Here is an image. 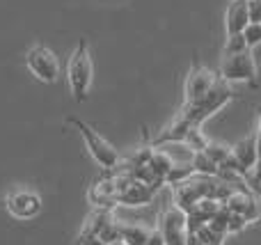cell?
<instances>
[{
    "instance_id": "6da1fadb",
    "label": "cell",
    "mask_w": 261,
    "mask_h": 245,
    "mask_svg": "<svg viewBox=\"0 0 261 245\" xmlns=\"http://www.w3.org/2000/svg\"><path fill=\"white\" fill-rule=\"evenodd\" d=\"M92 78H94V64L90 58V46L85 39H78L76 48H73L71 58H69V67H67V80H69V90H71L76 103H83L90 92Z\"/></svg>"
},
{
    "instance_id": "7a4b0ae2",
    "label": "cell",
    "mask_w": 261,
    "mask_h": 245,
    "mask_svg": "<svg viewBox=\"0 0 261 245\" xmlns=\"http://www.w3.org/2000/svg\"><path fill=\"white\" fill-rule=\"evenodd\" d=\"M234 99V92H231V85H227V83L218 80V85L213 87L211 92H208L206 96H202L199 101H195V103H184V108H181V117L186 119L188 124H193V126L202 128V124L206 122V119H211L213 115L218 113V110H222L229 101Z\"/></svg>"
},
{
    "instance_id": "3957f363",
    "label": "cell",
    "mask_w": 261,
    "mask_h": 245,
    "mask_svg": "<svg viewBox=\"0 0 261 245\" xmlns=\"http://www.w3.org/2000/svg\"><path fill=\"white\" fill-rule=\"evenodd\" d=\"M69 124H73V126L81 131L83 140H85L87 151H90V156L94 158V163L99 165L103 172H110V170L119 168L122 158H119L117 149H115V147L110 145V142L106 140L103 135H99V133H96L94 128L90 126V124H85L83 119H78V117H69Z\"/></svg>"
},
{
    "instance_id": "277c9868",
    "label": "cell",
    "mask_w": 261,
    "mask_h": 245,
    "mask_svg": "<svg viewBox=\"0 0 261 245\" xmlns=\"http://www.w3.org/2000/svg\"><path fill=\"white\" fill-rule=\"evenodd\" d=\"M218 78L227 85H259V69L257 62H254L252 53L245 50V53L239 55H222L220 62V71H218Z\"/></svg>"
},
{
    "instance_id": "5b68a950",
    "label": "cell",
    "mask_w": 261,
    "mask_h": 245,
    "mask_svg": "<svg viewBox=\"0 0 261 245\" xmlns=\"http://www.w3.org/2000/svg\"><path fill=\"white\" fill-rule=\"evenodd\" d=\"M25 64L28 69L32 71V76L41 83H48L53 85L55 80L60 78V60L58 55L53 53L50 48H46L44 44H37L28 50L25 55Z\"/></svg>"
},
{
    "instance_id": "8992f818",
    "label": "cell",
    "mask_w": 261,
    "mask_h": 245,
    "mask_svg": "<svg viewBox=\"0 0 261 245\" xmlns=\"http://www.w3.org/2000/svg\"><path fill=\"white\" fill-rule=\"evenodd\" d=\"M5 209L16 220H32L41 213V197L30 188H16L5 197Z\"/></svg>"
},
{
    "instance_id": "52a82bcc",
    "label": "cell",
    "mask_w": 261,
    "mask_h": 245,
    "mask_svg": "<svg viewBox=\"0 0 261 245\" xmlns=\"http://www.w3.org/2000/svg\"><path fill=\"white\" fill-rule=\"evenodd\" d=\"M218 80H220V78H218L208 67H204V64L190 67L188 76H186V80H184L186 103H195V101H199L202 96H206L208 92L218 85Z\"/></svg>"
},
{
    "instance_id": "ba28073f",
    "label": "cell",
    "mask_w": 261,
    "mask_h": 245,
    "mask_svg": "<svg viewBox=\"0 0 261 245\" xmlns=\"http://www.w3.org/2000/svg\"><path fill=\"white\" fill-rule=\"evenodd\" d=\"M117 197H119V183H117V174L115 170L103 172L87 190V200L94 209H110L113 211L117 206Z\"/></svg>"
},
{
    "instance_id": "9c48e42d",
    "label": "cell",
    "mask_w": 261,
    "mask_h": 245,
    "mask_svg": "<svg viewBox=\"0 0 261 245\" xmlns=\"http://www.w3.org/2000/svg\"><path fill=\"white\" fill-rule=\"evenodd\" d=\"M165 245H188V220L186 213L176 206H170L165 213L161 215V225H158Z\"/></svg>"
},
{
    "instance_id": "30bf717a",
    "label": "cell",
    "mask_w": 261,
    "mask_h": 245,
    "mask_svg": "<svg viewBox=\"0 0 261 245\" xmlns=\"http://www.w3.org/2000/svg\"><path fill=\"white\" fill-rule=\"evenodd\" d=\"M225 206L231 211V213L241 215L245 223H257L261 218V202L254 193L250 190H234L231 197L225 202Z\"/></svg>"
},
{
    "instance_id": "8fae6325",
    "label": "cell",
    "mask_w": 261,
    "mask_h": 245,
    "mask_svg": "<svg viewBox=\"0 0 261 245\" xmlns=\"http://www.w3.org/2000/svg\"><path fill=\"white\" fill-rule=\"evenodd\" d=\"M156 195H158V188L130 179L126 183V188L119 193L117 206H130V209H133V206H147V204H151Z\"/></svg>"
},
{
    "instance_id": "7c38bea8",
    "label": "cell",
    "mask_w": 261,
    "mask_h": 245,
    "mask_svg": "<svg viewBox=\"0 0 261 245\" xmlns=\"http://www.w3.org/2000/svg\"><path fill=\"white\" fill-rule=\"evenodd\" d=\"M248 25H250L248 0H231L229 7H227V12H225V30H227V37L243 35Z\"/></svg>"
},
{
    "instance_id": "4fadbf2b",
    "label": "cell",
    "mask_w": 261,
    "mask_h": 245,
    "mask_svg": "<svg viewBox=\"0 0 261 245\" xmlns=\"http://www.w3.org/2000/svg\"><path fill=\"white\" fill-rule=\"evenodd\" d=\"M151 232L153 229L144 227V225H140V223H122V229H119L124 245H147Z\"/></svg>"
},
{
    "instance_id": "5bb4252c",
    "label": "cell",
    "mask_w": 261,
    "mask_h": 245,
    "mask_svg": "<svg viewBox=\"0 0 261 245\" xmlns=\"http://www.w3.org/2000/svg\"><path fill=\"white\" fill-rule=\"evenodd\" d=\"M248 44H245V37L243 35H234V37H227L225 41V48H222V55H239V53H245Z\"/></svg>"
},
{
    "instance_id": "9a60e30c",
    "label": "cell",
    "mask_w": 261,
    "mask_h": 245,
    "mask_svg": "<svg viewBox=\"0 0 261 245\" xmlns=\"http://www.w3.org/2000/svg\"><path fill=\"white\" fill-rule=\"evenodd\" d=\"M243 37H245V44H248V48H254V46H259L261 44V23H250V25L245 28Z\"/></svg>"
},
{
    "instance_id": "2e32d148",
    "label": "cell",
    "mask_w": 261,
    "mask_h": 245,
    "mask_svg": "<svg viewBox=\"0 0 261 245\" xmlns=\"http://www.w3.org/2000/svg\"><path fill=\"white\" fill-rule=\"evenodd\" d=\"M245 227H248V223H245L241 215H236L229 211V218H227V234H239V232H243Z\"/></svg>"
},
{
    "instance_id": "e0dca14e",
    "label": "cell",
    "mask_w": 261,
    "mask_h": 245,
    "mask_svg": "<svg viewBox=\"0 0 261 245\" xmlns=\"http://www.w3.org/2000/svg\"><path fill=\"white\" fill-rule=\"evenodd\" d=\"M250 23H261V0H248Z\"/></svg>"
},
{
    "instance_id": "ac0fdd59",
    "label": "cell",
    "mask_w": 261,
    "mask_h": 245,
    "mask_svg": "<svg viewBox=\"0 0 261 245\" xmlns=\"http://www.w3.org/2000/svg\"><path fill=\"white\" fill-rule=\"evenodd\" d=\"M78 245H106L99 236H92V234H78Z\"/></svg>"
},
{
    "instance_id": "d6986e66",
    "label": "cell",
    "mask_w": 261,
    "mask_h": 245,
    "mask_svg": "<svg viewBox=\"0 0 261 245\" xmlns=\"http://www.w3.org/2000/svg\"><path fill=\"white\" fill-rule=\"evenodd\" d=\"M250 181H252V186L257 188V190L261 188V163L257 165V168H254V172H252V177H250Z\"/></svg>"
},
{
    "instance_id": "ffe728a7",
    "label": "cell",
    "mask_w": 261,
    "mask_h": 245,
    "mask_svg": "<svg viewBox=\"0 0 261 245\" xmlns=\"http://www.w3.org/2000/svg\"><path fill=\"white\" fill-rule=\"evenodd\" d=\"M147 245H165V241H163V236H161V232H158V229H153V232H151Z\"/></svg>"
},
{
    "instance_id": "44dd1931",
    "label": "cell",
    "mask_w": 261,
    "mask_h": 245,
    "mask_svg": "<svg viewBox=\"0 0 261 245\" xmlns=\"http://www.w3.org/2000/svg\"><path fill=\"white\" fill-rule=\"evenodd\" d=\"M188 245H204V243L199 241V238L195 236V234H188Z\"/></svg>"
},
{
    "instance_id": "7402d4cb",
    "label": "cell",
    "mask_w": 261,
    "mask_h": 245,
    "mask_svg": "<svg viewBox=\"0 0 261 245\" xmlns=\"http://www.w3.org/2000/svg\"><path fill=\"white\" fill-rule=\"evenodd\" d=\"M257 154H259V163H261V135H257Z\"/></svg>"
},
{
    "instance_id": "603a6c76",
    "label": "cell",
    "mask_w": 261,
    "mask_h": 245,
    "mask_svg": "<svg viewBox=\"0 0 261 245\" xmlns=\"http://www.w3.org/2000/svg\"><path fill=\"white\" fill-rule=\"evenodd\" d=\"M257 135H261V115H259V119H257Z\"/></svg>"
},
{
    "instance_id": "cb8c5ba5",
    "label": "cell",
    "mask_w": 261,
    "mask_h": 245,
    "mask_svg": "<svg viewBox=\"0 0 261 245\" xmlns=\"http://www.w3.org/2000/svg\"><path fill=\"white\" fill-rule=\"evenodd\" d=\"M259 202H261V197H259Z\"/></svg>"
}]
</instances>
